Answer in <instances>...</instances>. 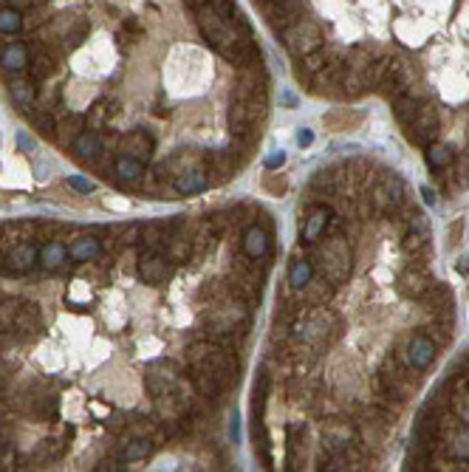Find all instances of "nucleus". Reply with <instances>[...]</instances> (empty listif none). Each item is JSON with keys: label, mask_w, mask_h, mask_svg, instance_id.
<instances>
[{"label": "nucleus", "mask_w": 469, "mask_h": 472, "mask_svg": "<svg viewBox=\"0 0 469 472\" xmlns=\"http://www.w3.org/2000/svg\"><path fill=\"white\" fill-rule=\"evenodd\" d=\"M153 447H156V444H153L148 436L130 438V441L125 444V450L119 453V461H125V464H133V461H145V458H150Z\"/></svg>", "instance_id": "nucleus-22"}, {"label": "nucleus", "mask_w": 469, "mask_h": 472, "mask_svg": "<svg viewBox=\"0 0 469 472\" xmlns=\"http://www.w3.org/2000/svg\"><path fill=\"white\" fill-rule=\"evenodd\" d=\"M453 158H455V153H453L447 145H436V142L427 145V164H430L433 170H444V167H450Z\"/></svg>", "instance_id": "nucleus-32"}, {"label": "nucleus", "mask_w": 469, "mask_h": 472, "mask_svg": "<svg viewBox=\"0 0 469 472\" xmlns=\"http://www.w3.org/2000/svg\"><path fill=\"white\" fill-rule=\"evenodd\" d=\"M252 436H254V450H257V456H260V464H263L266 470H272V441H269V433H266V427H263V419H254Z\"/></svg>", "instance_id": "nucleus-28"}, {"label": "nucleus", "mask_w": 469, "mask_h": 472, "mask_svg": "<svg viewBox=\"0 0 469 472\" xmlns=\"http://www.w3.org/2000/svg\"><path fill=\"white\" fill-rule=\"evenodd\" d=\"M407 356V362H410V368H416V371H427L430 365H433V359H436V354H438V342L430 337V334H413L410 339H407V351H404Z\"/></svg>", "instance_id": "nucleus-6"}, {"label": "nucleus", "mask_w": 469, "mask_h": 472, "mask_svg": "<svg viewBox=\"0 0 469 472\" xmlns=\"http://www.w3.org/2000/svg\"><path fill=\"white\" fill-rule=\"evenodd\" d=\"M447 456L455 461H469V424L467 427H455L447 436Z\"/></svg>", "instance_id": "nucleus-25"}, {"label": "nucleus", "mask_w": 469, "mask_h": 472, "mask_svg": "<svg viewBox=\"0 0 469 472\" xmlns=\"http://www.w3.org/2000/svg\"><path fill=\"white\" fill-rule=\"evenodd\" d=\"M416 374L418 371L410 368L407 359H398L396 354H388L382 368H379V374H376V388H379V394H388L393 399L407 401L413 396V391L418 388V376Z\"/></svg>", "instance_id": "nucleus-2"}, {"label": "nucleus", "mask_w": 469, "mask_h": 472, "mask_svg": "<svg viewBox=\"0 0 469 472\" xmlns=\"http://www.w3.org/2000/svg\"><path fill=\"white\" fill-rule=\"evenodd\" d=\"M424 300H427V314L433 317L436 322H453L455 319V314H453V294H450V289L444 283L433 286Z\"/></svg>", "instance_id": "nucleus-11"}, {"label": "nucleus", "mask_w": 469, "mask_h": 472, "mask_svg": "<svg viewBox=\"0 0 469 472\" xmlns=\"http://www.w3.org/2000/svg\"><path fill=\"white\" fill-rule=\"evenodd\" d=\"M34 128H37L46 139H54V136H57V119H54V113H48V111L34 113Z\"/></svg>", "instance_id": "nucleus-36"}, {"label": "nucleus", "mask_w": 469, "mask_h": 472, "mask_svg": "<svg viewBox=\"0 0 469 472\" xmlns=\"http://www.w3.org/2000/svg\"><path fill=\"white\" fill-rule=\"evenodd\" d=\"M14 243L9 240V235L3 232V227H0V269H3V263H6V257H9V249H11Z\"/></svg>", "instance_id": "nucleus-43"}, {"label": "nucleus", "mask_w": 469, "mask_h": 472, "mask_svg": "<svg viewBox=\"0 0 469 472\" xmlns=\"http://www.w3.org/2000/svg\"><path fill=\"white\" fill-rule=\"evenodd\" d=\"M331 294H334V286L319 275V277H311L303 289H300V300H303V306H309V309H322L328 300H331Z\"/></svg>", "instance_id": "nucleus-13"}, {"label": "nucleus", "mask_w": 469, "mask_h": 472, "mask_svg": "<svg viewBox=\"0 0 469 472\" xmlns=\"http://www.w3.org/2000/svg\"><path fill=\"white\" fill-rule=\"evenodd\" d=\"M68 184H71L77 193H85V195L93 193V181H88L85 175H68Z\"/></svg>", "instance_id": "nucleus-42"}, {"label": "nucleus", "mask_w": 469, "mask_h": 472, "mask_svg": "<svg viewBox=\"0 0 469 472\" xmlns=\"http://www.w3.org/2000/svg\"><path fill=\"white\" fill-rule=\"evenodd\" d=\"M404 252L416 257V263H421L424 257H430L433 246H430V232H416V230H407L404 235Z\"/></svg>", "instance_id": "nucleus-24"}, {"label": "nucleus", "mask_w": 469, "mask_h": 472, "mask_svg": "<svg viewBox=\"0 0 469 472\" xmlns=\"http://www.w3.org/2000/svg\"><path fill=\"white\" fill-rule=\"evenodd\" d=\"M331 227V210L325 207V204H316L311 207V212H309V218H306V224H303V243H316V237L325 235V230Z\"/></svg>", "instance_id": "nucleus-14"}, {"label": "nucleus", "mask_w": 469, "mask_h": 472, "mask_svg": "<svg viewBox=\"0 0 469 472\" xmlns=\"http://www.w3.org/2000/svg\"><path fill=\"white\" fill-rule=\"evenodd\" d=\"M266 396H269V376L260 374L257 382H254V394H252V413L254 419H263V410H266Z\"/></svg>", "instance_id": "nucleus-34"}, {"label": "nucleus", "mask_w": 469, "mask_h": 472, "mask_svg": "<svg viewBox=\"0 0 469 472\" xmlns=\"http://www.w3.org/2000/svg\"><path fill=\"white\" fill-rule=\"evenodd\" d=\"M6 6H14V9H20V6H29L31 0H3Z\"/></svg>", "instance_id": "nucleus-47"}, {"label": "nucleus", "mask_w": 469, "mask_h": 472, "mask_svg": "<svg viewBox=\"0 0 469 472\" xmlns=\"http://www.w3.org/2000/svg\"><path fill=\"white\" fill-rule=\"evenodd\" d=\"M334 60V54H328V51H311V54H306L303 57V63H300V68H297V74H303V77H309V79H314L328 63Z\"/></svg>", "instance_id": "nucleus-29"}, {"label": "nucleus", "mask_w": 469, "mask_h": 472, "mask_svg": "<svg viewBox=\"0 0 469 472\" xmlns=\"http://www.w3.org/2000/svg\"><path fill=\"white\" fill-rule=\"evenodd\" d=\"M210 6H212L221 17H227V20H234V17H237V9H234L232 0H210Z\"/></svg>", "instance_id": "nucleus-40"}, {"label": "nucleus", "mask_w": 469, "mask_h": 472, "mask_svg": "<svg viewBox=\"0 0 469 472\" xmlns=\"http://www.w3.org/2000/svg\"><path fill=\"white\" fill-rule=\"evenodd\" d=\"M283 161H286V153L280 150V153H272V156L266 158V170H277V167H283Z\"/></svg>", "instance_id": "nucleus-44"}, {"label": "nucleus", "mask_w": 469, "mask_h": 472, "mask_svg": "<svg viewBox=\"0 0 469 472\" xmlns=\"http://www.w3.org/2000/svg\"><path fill=\"white\" fill-rule=\"evenodd\" d=\"M458 232H464V224H461V221H455L453 230H450V243H453V246L458 243Z\"/></svg>", "instance_id": "nucleus-45"}, {"label": "nucleus", "mask_w": 469, "mask_h": 472, "mask_svg": "<svg viewBox=\"0 0 469 472\" xmlns=\"http://www.w3.org/2000/svg\"><path fill=\"white\" fill-rule=\"evenodd\" d=\"M280 37H283V46L294 57H306V54H311L322 46V31L311 20H294L289 29L280 31Z\"/></svg>", "instance_id": "nucleus-3"}, {"label": "nucleus", "mask_w": 469, "mask_h": 472, "mask_svg": "<svg viewBox=\"0 0 469 472\" xmlns=\"http://www.w3.org/2000/svg\"><path fill=\"white\" fill-rule=\"evenodd\" d=\"M66 260H68V246H66L63 240L51 237V240L43 243V249H40V263H43L46 269H51V272H54V269H63Z\"/></svg>", "instance_id": "nucleus-19"}, {"label": "nucleus", "mask_w": 469, "mask_h": 472, "mask_svg": "<svg viewBox=\"0 0 469 472\" xmlns=\"http://www.w3.org/2000/svg\"><path fill=\"white\" fill-rule=\"evenodd\" d=\"M263 187L269 190V193H274V195H280V193H286V178L283 175H274V173H269L266 178H263Z\"/></svg>", "instance_id": "nucleus-39"}, {"label": "nucleus", "mask_w": 469, "mask_h": 472, "mask_svg": "<svg viewBox=\"0 0 469 472\" xmlns=\"http://www.w3.org/2000/svg\"><path fill=\"white\" fill-rule=\"evenodd\" d=\"M40 260V249L34 246V240H20L9 249V257L3 263V272L9 275H26L34 263Z\"/></svg>", "instance_id": "nucleus-8"}, {"label": "nucleus", "mask_w": 469, "mask_h": 472, "mask_svg": "<svg viewBox=\"0 0 469 472\" xmlns=\"http://www.w3.org/2000/svg\"><path fill=\"white\" fill-rule=\"evenodd\" d=\"M153 148H156V145H153V136L145 133V130H130V133H125L122 142H119V150H122L125 156H133V158H139V161H150Z\"/></svg>", "instance_id": "nucleus-12"}, {"label": "nucleus", "mask_w": 469, "mask_h": 472, "mask_svg": "<svg viewBox=\"0 0 469 472\" xmlns=\"http://www.w3.org/2000/svg\"><path fill=\"white\" fill-rule=\"evenodd\" d=\"M99 470H119L113 461H105V464H99Z\"/></svg>", "instance_id": "nucleus-49"}, {"label": "nucleus", "mask_w": 469, "mask_h": 472, "mask_svg": "<svg viewBox=\"0 0 469 472\" xmlns=\"http://www.w3.org/2000/svg\"><path fill=\"white\" fill-rule=\"evenodd\" d=\"M438 130H441V116H438V111H436L433 105H421L418 113H416V119L407 125V139L427 148L430 142L438 139Z\"/></svg>", "instance_id": "nucleus-4"}, {"label": "nucleus", "mask_w": 469, "mask_h": 472, "mask_svg": "<svg viewBox=\"0 0 469 472\" xmlns=\"http://www.w3.org/2000/svg\"><path fill=\"white\" fill-rule=\"evenodd\" d=\"M210 184H212V178H210V170H207V167H184V170H178L175 178H172V190H175L178 195H198V193H204Z\"/></svg>", "instance_id": "nucleus-7"}, {"label": "nucleus", "mask_w": 469, "mask_h": 472, "mask_svg": "<svg viewBox=\"0 0 469 472\" xmlns=\"http://www.w3.org/2000/svg\"><path fill=\"white\" fill-rule=\"evenodd\" d=\"M421 195H424V201H427V204H433V201H436V195H433V190H427V187L421 190Z\"/></svg>", "instance_id": "nucleus-48"}, {"label": "nucleus", "mask_w": 469, "mask_h": 472, "mask_svg": "<svg viewBox=\"0 0 469 472\" xmlns=\"http://www.w3.org/2000/svg\"><path fill=\"white\" fill-rule=\"evenodd\" d=\"M85 34H88V23L82 20V23H79V29H77V26H74V29L68 31V46H71V48H74V46H82V40H85Z\"/></svg>", "instance_id": "nucleus-41"}, {"label": "nucleus", "mask_w": 469, "mask_h": 472, "mask_svg": "<svg viewBox=\"0 0 469 472\" xmlns=\"http://www.w3.org/2000/svg\"><path fill=\"white\" fill-rule=\"evenodd\" d=\"M311 133H309V130H300V136H297V142H300V145H311Z\"/></svg>", "instance_id": "nucleus-46"}, {"label": "nucleus", "mask_w": 469, "mask_h": 472, "mask_svg": "<svg viewBox=\"0 0 469 472\" xmlns=\"http://www.w3.org/2000/svg\"><path fill=\"white\" fill-rule=\"evenodd\" d=\"M102 255V243L96 240V237L85 235V237H77L71 246H68V257L74 260V263H88V260H96Z\"/></svg>", "instance_id": "nucleus-20"}, {"label": "nucleus", "mask_w": 469, "mask_h": 472, "mask_svg": "<svg viewBox=\"0 0 469 472\" xmlns=\"http://www.w3.org/2000/svg\"><path fill=\"white\" fill-rule=\"evenodd\" d=\"M433 286H436V283H433L430 272H427L421 263H413V266H407V269L398 275V292H401L407 300H424Z\"/></svg>", "instance_id": "nucleus-5"}, {"label": "nucleus", "mask_w": 469, "mask_h": 472, "mask_svg": "<svg viewBox=\"0 0 469 472\" xmlns=\"http://www.w3.org/2000/svg\"><path fill=\"white\" fill-rule=\"evenodd\" d=\"M31 79H48L54 74V57L51 54H46L40 46H34V54H31Z\"/></svg>", "instance_id": "nucleus-31"}, {"label": "nucleus", "mask_w": 469, "mask_h": 472, "mask_svg": "<svg viewBox=\"0 0 469 472\" xmlns=\"http://www.w3.org/2000/svg\"><path fill=\"white\" fill-rule=\"evenodd\" d=\"M0 66L3 71L9 74H17L29 66V46L26 43H9L3 51H0Z\"/></svg>", "instance_id": "nucleus-17"}, {"label": "nucleus", "mask_w": 469, "mask_h": 472, "mask_svg": "<svg viewBox=\"0 0 469 472\" xmlns=\"http://www.w3.org/2000/svg\"><path fill=\"white\" fill-rule=\"evenodd\" d=\"M99 150H102V139H99V133L96 130H79L77 139L71 142V153L79 158V161H91V158L99 156Z\"/></svg>", "instance_id": "nucleus-16"}, {"label": "nucleus", "mask_w": 469, "mask_h": 472, "mask_svg": "<svg viewBox=\"0 0 469 472\" xmlns=\"http://www.w3.org/2000/svg\"><path fill=\"white\" fill-rule=\"evenodd\" d=\"M77 128H79V119L68 116L66 122H57V136H54V139H60L63 145H68V148H71V142L77 139V133H79Z\"/></svg>", "instance_id": "nucleus-37"}, {"label": "nucleus", "mask_w": 469, "mask_h": 472, "mask_svg": "<svg viewBox=\"0 0 469 472\" xmlns=\"http://www.w3.org/2000/svg\"><path fill=\"white\" fill-rule=\"evenodd\" d=\"M266 17H269V23H272L277 31H283V29H289L294 20H300V17L294 14V6L286 3V0H272V3H266Z\"/></svg>", "instance_id": "nucleus-18"}, {"label": "nucleus", "mask_w": 469, "mask_h": 472, "mask_svg": "<svg viewBox=\"0 0 469 472\" xmlns=\"http://www.w3.org/2000/svg\"><path fill=\"white\" fill-rule=\"evenodd\" d=\"M314 263H311V257H294L292 260V269H289V286L294 289V292H300L309 280L314 277Z\"/></svg>", "instance_id": "nucleus-26"}, {"label": "nucleus", "mask_w": 469, "mask_h": 472, "mask_svg": "<svg viewBox=\"0 0 469 472\" xmlns=\"http://www.w3.org/2000/svg\"><path fill=\"white\" fill-rule=\"evenodd\" d=\"M9 96H11V102H14L17 108H29V105L34 102V96H37V88H34L31 77L11 79V82H9Z\"/></svg>", "instance_id": "nucleus-23"}, {"label": "nucleus", "mask_w": 469, "mask_h": 472, "mask_svg": "<svg viewBox=\"0 0 469 472\" xmlns=\"http://www.w3.org/2000/svg\"><path fill=\"white\" fill-rule=\"evenodd\" d=\"M190 382H192V388H195V394L201 396V399H207V401H218L221 396L227 394V388L218 382V376L207 368V365H190Z\"/></svg>", "instance_id": "nucleus-10"}, {"label": "nucleus", "mask_w": 469, "mask_h": 472, "mask_svg": "<svg viewBox=\"0 0 469 472\" xmlns=\"http://www.w3.org/2000/svg\"><path fill=\"white\" fill-rule=\"evenodd\" d=\"M23 29V14L14 6H0V34H17Z\"/></svg>", "instance_id": "nucleus-33"}, {"label": "nucleus", "mask_w": 469, "mask_h": 472, "mask_svg": "<svg viewBox=\"0 0 469 472\" xmlns=\"http://www.w3.org/2000/svg\"><path fill=\"white\" fill-rule=\"evenodd\" d=\"M116 108L110 105V108H105V105H91V111H88V116H85V125L91 128V130H99V128H105V119H108V113H113Z\"/></svg>", "instance_id": "nucleus-35"}, {"label": "nucleus", "mask_w": 469, "mask_h": 472, "mask_svg": "<svg viewBox=\"0 0 469 472\" xmlns=\"http://www.w3.org/2000/svg\"><path fill=\"white\" fill-rule=\"evenodd\" d=\"M418 102H416V96H410V93H401V96H396L393 99V113H396V119L407 128L413 119H416V113H418Z\"/></svg>", "instance_id": "nucleus-30"}, {"label": "nucleus", "mask_w": 469, "mask_h": 472, "mask_svg": "<svg viewBox=\"0 0 469 472\" xmlns=\"http://www.w3.org/2000/svg\"><path fill=\"white\" fill-rule=\"evenodd\" d=\"M359 122V116L356 113H348V111H336V113H331L328 119H325V125L331 128V130H345V128H351V125H356Z\"/></svg>", "instance_id": "nucleus-38"}, {"label": "nucleus", "mask_w": 469, "mask_h": 472, "mask_svg": "<svg viewBox=\"0 0 469 472\" xmlns=\"http://www.w3.org/2000/svg\"><path fill=\"white\" fill-rule=\"evenodd\" d=\"M139 277L148 283V286H158L170 277V257L161 255L158 249H148L142 257H139Z\"/></svg>", "instance_id": "nucleus-9"}, {"label": "nucleus", "mask_w": 469, "mask_h": 472, "mask_svg": "<svg viewBox=\"0 0 469 472\" xmlns=\"http://www.w3.org/2000/svg\"><path fill=\"white\" fill-rule=\"evenodd\" d=\"M314 269L336 289L348 280L351 275V246L345 235H331L328 240H322L311 252Z\"/></svg>", "instance_id": "nucleus-1"}, {"label": "nucleus", "mask_w": 469, "mask_h": 472, "mask_svg": "<svg viewBox=\"0 0 469 472\" xmlns=\"http://www.w3.org/2000/svg\"><path fill=\"white\" fill-rule=\"evenodd\" d=\"M40 328V309L34 303H23L17 306V314L11 322V331H20V334H34Z\"/></svg>", "instance_id": "nucleus-21"}, {"label": "nucleus", "mask_w": 469, "mask_h": 472, "mask_svg": "<svg viewBox=\"0 0 469 472\" xmlns=\"http://www.w3.org/2000/svg\"><path fill=\"white\" fill-rule=\"evenodd\" d=\"M269 246H272L269 243V232L263 227H257V224L246 227V232H243V255L249 260H263L269 255Z\"/></svg>", "instance_id": "nucleus-15"}, {"label": "nucleus", "mask_w": 469, "mask_h": 472, "mask_svg": "<svg viewBox=\"0 0 469 472\" xmlns=\"http://www.w3.org/2000/svg\"><path fill=\"white\" fill-rule=\"evenodd\" d=\"M113 170H116V175H119V181H125V184H130V181H139L142 175H145V161H139V158L133 156H122L116 158V164H113Z\"/></svg>", "instance_id": "nucleus-27"}]
</instances>
